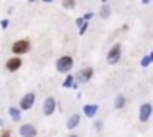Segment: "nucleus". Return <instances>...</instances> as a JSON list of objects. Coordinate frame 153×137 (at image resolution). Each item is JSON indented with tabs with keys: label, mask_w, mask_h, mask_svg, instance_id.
<instances>
[{
	"label": "nucleus",
	"mask_w": 153,
	"mask_h": 137,
	"mask_svg": "<svg viewBox=\"0 0 153 137\" xmlns=\"http://www.w3.org/2000/svg\"><path fill=\"white\" fill-rule=\"evenodd\" d=\"M30 48H32V45H30V39H27V37L16 39V41L11 45V52H13V55H16V57H22V55L29 54Z\"/></svg>",
	"instance_id": "nucleus-1"
},
{
	"label": "nucleus",
	"mask_w": 153,
	"mask_h": 137,
	"mask_svg": "<svg viewBox=\"0 0 153 137\" xmlns=\"http://www.w3.org/2000/svg\"><path fill=\"white\" fill-rule=\"evenodd\" d=\"M73 64H75V61H73L71 55H61V57L55 61V69H57L59 73H66V75H70L71 69H73Z\"/></svg>",
	"instance_id": "nucleus-2"
},
{
	"label": "nucleus",
	"mask_w": 153,
	"mask_h": 137,
	"mask_svg": "<svg viewBox=\"0 0 153 137\" xmlns=\"http://www.w3.org/2000/svg\"><path fill=\"white\" fill-rule=\"evenodd\" d=\"M121 54H123V45L121 43H114L109 52H107V63L109 64H117L119 59H121Z\"/></svg>",
	"instance_id": "nucleus-3"
},
{
	"label": "nucleus",
	"mask_w": 153,
	"mask_h": 137,
	"mask_svg": "<svg viewBox=\"0 0 153 137\" xmlns=\"http://www.w3.org/2000/svg\"><path fill=\"white\" fill-rule=\"evenodd\" d=\"M93 75H94V69L91 68V66H85V68L78 69L75 75V82L76 86H80V84H87L91 78H93Z\"/></svg>",
	"instance_id": "nucleus-4"
},
{
	"label": "nucleus",
	"mask_w": 153,
	"mask_h": 137,
	"mask_svg": "<svg viewBox=\"0 0 153 137\" xmlns=\"http://www.w3.org/2000/svg\"><path fill=\"white\" fill-rule=\"evenodd\" d=\"M153 114V105L150 102H144L141 103V107H139V121L141 123H148L150 121V118H152Z\"/></svg>",
	"instance_id": "nucleus-5"
},
{
	"label": "nucleus",
	"mask_w": 153,
	"mask_h": 137,
	"mask_svg": "<svg viewBox=\"0 0 153 137\" xmlns=\"http://www.w3.org/2000/svg\"><path fill=\"white\" fill-rule=\"evenodd\" d=\"M36 93H25L22 98H20V110H30L36 103Z\"/></svg>",
	"instance_id": "nucleus-6"
},
{
	"label": "nucleus",
	"mask_w": 153,
	"mask_h": 137,
	"mask_svg": "<svg viewBox=\"0 0 153 137\" xmlns=\"http://www.w3.org/2000/svg\"><path fill=\"white\" fill-rule=\"evenodd\" d=\"M23 66V61H22V57H16V55H13V57H9L7 61H5V69L9 71V73H16L18 69Z\"/></svg>",
	"instance_id": "nucleus-7"
},
{
	"label": "nucleus",
	"mask_w": 153,
	"mask_h": 137,
	"mask_svg": "<svg viewBox=\"0 0 153 137\" xmlns=\"http://www.w3.org/2000/svg\"><path fill=\"white\" fill-rule=\"evenodd\" d=\"M18 134H20V137H38V128L32 123H23V125H20Z\"/></svg>",
	"instance_id": "nucleus-8"
},
{
	"label": "nucleus",
	"mask_w": 153,
	"mask_h": 137,
	"mask_svg": "<svg viewBox=\"0 0 153 137\" xmlns=\"http://www.w3.org/2000/svg\"><path fill=\"white\" fill-rule=\"evenodd\" d=\"M55 109H57V102H55L53 96L45 98V102H43V114H45V116H52V114H55Z\"/></svg>",
	"instance_id": "nucleus-9"
},
{
	"label": "nucleus",
	"mask_w": 153,
	"mask_h": 137,
	"mask_svg": "<svg viewBox=\"0 0 153 137\" xmlns=\"http://www.w3.org/2000/svg\"><path fill=\"white\" fill-rule=\"evenodd\" d=\"M98 110H100V107L96 105V103H85L84 107H82V112H84V116L85 118H94L96 114H98Z\"/></svg>",
	"instance_id": "nucleus-10"
},
{
	"label": "nucleus",
	"mask_w": 153,
	"mask_h": 137,
	"mask_svg": "<svg viewBox=\"0 0 153 137\" xmlns=\"http://www.w3.org/2000/svg\"><path fill=\"white\" fill-rule=\"evenodd\" d=\"M80 119H82V116L76 112V114H71L70 118H68V121H66V128L68 130H75L76 127L80 125Z\"/></svg>",
	"instance_id": "nucleus-11"
},
{
	"label": "nucleus",
	"mask_w": 153,
	"mask_h": 137,
	"mask_svg": "<svg viewBox=\"0 0 153 137\" xmlns=\"http://www.w3.org/2000/svg\"><path fill=\"white\" fill-rule=\"evenodd\" d=\"M7 112H9V116H11V119L14 123H20L22 121V110H20V107H9Z\"/></svg>",
	"instance_id": "nucleus-12"
},
{
	"label": "nucleus",
	"mask_w": 153,
	"mask_h": 137,
	"mask_svg": "<svg viewBox=\"0 0 153 137\" xmlns=\"http://www.w3.org/2000/svg\"><path fill=\"white\" fill-rule=\"evenodd\" d=\"M100 18H103V20H107L109 16H111V4L109 2H103L102 5H100Z\"/></svg>",
	"instance_id": "nucleus-13"
},
{
	"label": "nucleus",
	"mask_w": 153,
	"mask_h": 137,
	"mask_svg": "<svg viewBox=\"0 0 153 137\" xmlns=\"http://www.w3.org/2000/svg\"><path fill=\"white\" fill-rule=\"evenodd\" d=\"M125 107H126V98H125L123 95H116L114 109H116V110H121V109H125Z\"/></svg>",
	"instance_id": "nucleus-14"
},
{
	"label": "nucleus",
	"mask_w": 153,
	"mask_h": 137,
	"mask_svg": "<svg viewBox=\"0 0 153 137\" xmlns=\"http://www.w3.org/2000/svg\"><path fill=\"white\" fill-rule=\"evenodd\" d=\"M75 75L73 73H70V75H66V78H64V82H62V87L64 89H73L75 87Z\"/></svg>",
	"instance_id": "nucleus-15"
},
{
	"label": "nucleus",
	"mask_w": 153,
	"mask_h": 137,
	"mask_svg": "<svg viewBox=\"0 0 153 137\" xmlns=\"http://www.w3.org/2000/svg\"><path fill=\"white\" fill-rule=\"evenodd\" d=\"M150 64H153V50L146 55V57H143V59H141V66H143V68H148Z\"/></svg>",
	"instance_id": "nucleus-16"
},
{
	"label": "nucleus",
	"mask_w": 153,
	"mask_h": 137,
	"mask_svg": "<svg viewBox=\"0 0 153 137\" xmlns=\"http://www.w3.org/2000/svg\"><path fill=\"white\" fill-rule=\"evenodd\" d=\"M75 5H76L75 0H64V2H62V7H64V9H68V11L75 9Z\"/></svg>",
	"instance_id": "nucleus-17"
},
{
	"label": "nucleus",
	"mask_w": 153,
	"mask_h": 137,
	"mask_svg": "<svg viewBox=\"0 0 153 137\" xmlns=\"http://www.w3.org/2000/svg\"><path fill=\"white\" fill-rule=\"evenodd\" d=\"M87 29H89V22H85V20H84V23H82V25L78 27V34L84 36L85 32H87Z\"/></svg>",
	"instance_id": "nucleus-18"
},
{
	"label": "nucleus",
	"mask_w": 153,
	"mask_h": 137,
	"mask_svg": "<svg viewBox=\"0 0 153 137\" xmlns=\"http://www.w3.org/2000/svg\"><path fill=\"white\" fill-rule=\"evenodd\" d=\"M0 27H2L4 31H7V29H9V20H7V18H4V20H0Z\"/></svg>",
	"instance_id": "nucleus-19"
},
{
	"label": "nucleus",
	"mask_w": 153,
	"mask_h": 137,
	"mask_svg": "<svg viewBox=\"0 0 153 137\" xmlns=\"http://www.w3.org/2000/svg\"><path fill=\"white\" fill-rule=\"evenodd\" d=\"M93 16H94V13H91V11H87V13H85V14H84L82 18H84L85 22H91V20H93Z\"/></svg>",
	"instance_id": "nucleus-20"
},
{
	"label": "nucleus",
	"mask_w": 153,
	"mask_h": 137,
	"mask_svg": "<svg viewBox=\"0 0 153 137\" xmlns=\"http://www.w3.org/2000/svg\"><path fill=\"white\" fill-rule=\"evenodd\" d=\"M93 127H94V130H96V132H102L103 123H102V121H94V125H93Z\"/></svg>",
	"instance_id": "nucleus-21"
},
{
	"label": "nucleus",
	"mask_w": 153,
	"mask_h": 137,
	"mask_svg": "<svg viewBox=\"0 0 153 137\" xmlns=\"http://www.w3.org/2000/svg\"><path fill=\"white\" fill-rule=\"evenodd\" d=\"M0 137H11V130H9V128H4L2 134H0Z\"/></svg>",
	"instance_id": "nucleus-22"
},
{
	"label": "nucleus",
	"mask_w": 153,
	"mask_h": 137,
	"mask_svg": "<svg viewBox=\"0 0 153 137\" xmlns=\"http://www.w3.org/2000/svg\"><path fill=\"white\" fill-rule=\"evenodd\" d=\"M141 4H143V5H150V4H152V0H143Z\"/></svg>",
	"instance_id": "nucleus-23"
},
{
	"label": "nucleus",
	"mask_w": 153,
	"mask_h": 137,
	"mask_svg": "<svg viewBox=\"0 0 153 137\" xmlns=\"http://www.w3.org/2000/svg\"><path fill=\"white\" fill-rule=\"evenodd\" d=\"M68 137H78V136H76V134H70Z\"/></svg>",
	"instance_id": "nucleus-24"
},
{
	"label": "nucleus",
	"mask_w": 153,
	"mask_h": 137,
	"mask_svg": "<svg viewBox=\"0 0 153 137\" xmlns=\"http://www.w3.org/2000/svg\"><path fill=\"white\" fill-rule=\"evenodd\" d=\"M0 127H4V121H2V119H0Z\"/></svg>",
	"instance_id": "nucleus-25"
}]
</instances>
